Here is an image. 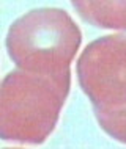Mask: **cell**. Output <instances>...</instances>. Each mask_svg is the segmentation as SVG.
Here are the masks:
<instances>
[{"label":"cell","instance_id":"1","mask_svg":"<svg viewBox=\"0 0 126 149\" xmlns=\"http://www.w3.org/2000/svg\"><path fill=\"white\" fill-rule=\"evenodd\" d=\"M80 41V29L66 11L39 8L11 24L6 50L21 71L51 79H71L70 66Z\"/></svg>","mask_w":126,"mask_h":149},{"label":"cell","instance_id":"2","mask_svg":"<svg viewBox=\"0 0 126 149\" xmlns=\"http://www.w3.org/2000/svg\"><path fill=\"white\" fill-rule=\"evenodd\" d=\"M71 79H51L16 69L0 82V138L41 144L55 129Z\"/></svg>","mask_w":126,"mask_h":149},{"label":"cell","instance_id":"3","mask_svg":"<svg viewBox=\"0 0 126 149\" xmlns=\"http://www.w3.org/2000/svg\"><path fill=\"white\" fill-rule=\"evenodd\" d=\"M126 38L107 35L88 44L77 61V75L84 93L92 100L99 126L125 143L126 111Z\"/></svg>","mask_w":126,"mask_h":149},{"label":"cell","instance_id":"4","mask_svg":"<svg viewBox=\"0 0 126 149\" xmlns=\"http://www.w3.org/2000/svg\"><path fill=\"white\" fill-rule=\"evenodd\" d=\"M5 149H22V148H5Z\"/></svg>","mask_w":126,"mask_h":149}]
</instances>
